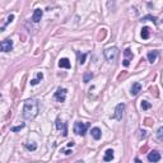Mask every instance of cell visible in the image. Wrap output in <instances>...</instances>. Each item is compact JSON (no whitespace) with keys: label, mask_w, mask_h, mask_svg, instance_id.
<instances>
[{"label":"cell","mask_w":163,"mask_h":163,"mask_svg":"<svg viewBox=\"0 0 163 163\" xmlns=\"http://www.w3.org/2000/svg\"><path fill=\"white\" fill-rule=\"evenodd\" d=\"M38 115V103L36 99L29 98L24 102V107H23V117L27 120H32Z\"/></svg>","instance_id":"cell-1"},{"label":"cell","mask_w":163,"mask_h":163,"mask_svg":"<svg viewBox=\"0 0 163 163\" xmlns=\"http://www.w3.org/2000/svg\"><path fill=\"white\" fill-rule=\"evenodd\" d=\"M118 56V49L117 47H108L105 50V57L108 63H115Z\"/></svg>","instance_id":"cell-2"},{"label":"cell","mask_w":163,"mask_h":163,"mask_svg":"<svg viewBox=\"0 0 163 163\" xmlns=\"http://www.w3.org/2000/svg\"><path fill=\"white\" fill-rule=\"evenodd\" d=\"M89 128V124L88 122H80V121H77L74 124V132L78 135H82L83 136L85 132H87V129Z\"/></svg>","instance_id":"cell-3"},{"label":"cell","mask_w":163,"mask_h":163,"mask_svg":"<svg viewBox=\"0 0 163 163\" xmlns=\"http://www.w3.org/2000/svg\"><path fill=\"white\" fill-rule=\"evenodd\" d=\"M124 111H125V105H124V103L117 105V107L115 110V114H114V118H116L117 121H121L122 116H124Z\"/></svg>","instance_id":"cell-4"},{"label":"cell","mask_w":163,"mask_h":163,"mask_svg":"<svg viewBox=\"0 0 163 163\" xmlns=\"http://www.w3.org/2000/svg\"><path fill=\"white\" fill-rule=\"evenodd\" d=\"M124 56H125V59H124V61H122V65L125 66V68H128V66L130 65L131 59L134 57V55H132V51L130 49H126V50L124 51Z\"/></svg>","instance_id":"cell-5"},{"label":"cell","mask_w":163,"mask_h":163,"mask_svg":"<svg viewBox=\"0 0 163 163\" xmlns=\"http://www.w3.org/2000/svg\"><path fill=\"white\" fill-rule=\"evenodd\" d=\"M55 98L57 102H65V99H66V89L65 88H57V91L55 92Z\"/></svg>","instance_id":"cell-6"},{"label":"cell","mask_w":163,"mask_h":163,"mask_svg":"<svg viewBox=\"0 0 163 163\" xmlns=\"http://www.w3.org/2000/svg\"><path fill=\"white\" fill-rule=\"evenodd\" d=\"M0 49H1L3 52H9L13 50V41L12 40H4L0 43Z\"/></svg>","instance_id":"cell-7"},{"label":"cell","mask_w":163,"mask_h":163,"mask_svg":"<svg viewBox=\"0 0 163 163\" xmlns=\"http://www.w3.org/2000/svg\"><path fill=\"white\" fill-rule=\"evenodd\" d=\"M159 159H161V154H159L157 150L150 152V153H149V155H148V161H149V162L155 163V162H158Z\"/></svg>","instance_id":"cell-8"},{"label":"cell","mask_w":163,"mask_h":163,"mask_svg":"<svg viewBox=\"0 0 163 163\" xmlns=\"http://www.w3.org/2000/svg\"><path fill=\"white\" fill-rule=\"evenodd\" d=\"M140 91H142V85H140V83H134V84L131 85L130 94H131V96H138Z\"/></svg>","instance_id":"cell-9"},{"label":"cell","mask_w":163,"mask_h":163,"mask_svg":"<svg viewBox=\"0 0 163 163\" xmlns=\"http://www.w3.org/2000/svg\"><path fill=\"white\" fill-rule=\"evenodd\" d=\"M42 14H43V12L41 9H36L34 13H33V16H32V20L34 22V23H38V22L41 20V18H42Z\"/></svg>","instance_id":"cell-10"},{"label":"cell","mask_w":163,"mask_h":163,"mask_svg":"<svg viewBox=\"0 0 163 163\" xmlns=\"http://www.w3.org/2000/svg\"><path fill=\"white\" fill-rule=\"evenodd\" d=\"M91 134H92L93 139H96V140H99L101 136H102V132H101V129L99 128H93L91 130Z\"/></svg>","instance_id":"cell-11"},{"label":"cell","mask_w":163,"mask_h":163,"mask_svg":"<svg viewBox=\"0 0 163 163\" xmlns=\"http://www.w3.org/2000/svg\"><path fill=\"white\" fill-rule=\"evenodd\" d=\"M59 66H60V68H65V69H70V61H69V59H66V57L60 59V60H59Z\"/></svg>","instance_id":"cell-12"},{"label":"cell","mask_w":163,"mask_h":163,"mask_svg":"<svg viewBox=\"0 0 163 163\" xmlns=\"http://www.w3.org/2000/svg\"><path fill=\"white\" fill-rule=\"evenodd\" d=\"M114 159V150L112 149H107L105 153V157H103V161L105 162H110Z\"/></svg>","instance_id":"cell-13"},{"label":"cell","mask_w":163,"mask_h":163,"mask_svg":"<svg viewBox=\"0 0 163 163\" xmlns=\"http://www.w3.org/2000/svg\"><path fill=\"white\" fill-rule=\"evenodd\" d=\"M150 36V28L149 27H143L142 29V38L143 40H148Z\"/></svg>","instance_id":"cell-14"},{"label":"cell","mask_w":163,"mask_h":163,"mask_svg":"<svg viewBox=\"0 0 163 163\" xmlns=\"http://www.w3.org/2000/svg\"><path fill=\"white\" fill-rule=\"evenodd\" d=\"M157 57H158V52L157 51H152V52L148 54V60H149V63H155V60H157Z\"/></svg>","instance_id":"cell-15"},{"label":"cell","mask_w":163,"mask_h":163,"mask_svg":"<svg viewBox=\"0 0 163 163\" xmlns=\"http://www.w3.org/2000/svg\"><path fill=\"white\" fill-rule=\"evenodd\" d=\"M142 22H144V20H152L154 24H157L158 23V19H157V17H154V16H152V14H148V16H145V17H143L142 19H140Z\"/></svg>","instance_id":"cell-16"},{"label":"cell","mask_w":163,"mask_h":163,"mask_svg":"<svg viewBox=\"0 0 163 163\" xmlns=\"http://www.w3.org/2000/svg\"><path fill=\"white\" fill-rule=\"evenodd\" d=\"M78 55V59H79V64L83 65L85 63V59H87V54H80V52H77Z\"/></svg>","instance_id":"cell-17"},{"label":"cell","mask_w":163,"mask_h":163,"mask_svg":"<svg viewBox=\"0 0 163 163\" xmlns=\"http://www.w3.org/2000/svg\"><path fill=\"white\" fill-rule=\"evenodd\" d=\"M92 78H93V74L92 73H85L84 77H83V82H84V83H88V82H89Z\"/></svg>","instance_id":"cell-18"},{"label":"cell","mask_w":163,"mask_h":163,"mask_svg":"<svg viewBox=\"0 0 163 163\" xmlns=\"http://www.w3.org/2000/svg\"><path fill=\"white\" fill-rule=\"evenodd\" d=\"M157 138L161 140V142H163V126H161V128L157 130Z\"/></svg>","instance_id":"cell-19"},{"label":"cell","mask_w":163,"mask_h":163,"mask_svg":"<svg viewBox=\"0 0 163 163\" xmlns=\"http://www.w3.org/2000/svg\"><path fill=\"white\" fill-rule=\"evenodd\" d=\"M153 124H154L153 118H150V117L144 118V125H147V126H153Z\"/></svg>","instance_id":"cell-20"},{"label":"cell","mask_w":163,"mask_h":163,"mask_svg":"<svg viewBox=\"0 0 163 163\" xmlns=\"http://www.w3.org/2000/svg\"><path fill=\"white\" fill-rule=\"evenodd\" d=\"M65 126H66V124L61 122V121H60V118H57V120H56V129H59V130H60L61 128L65 129Z\"/></svg>","instance_id":"cell-21"},{"label":"cell","mask_w":163,"mask_h":163,"mask_svg":"<svg viewBox=\"0 0 163 163\" xmlns=\"http://www.w3.org/2000/svg\"><path fill=\"white\" fill-rule=\"evenodd\" d=\"M152 107V105L148 101H142V108L143 110H149Z\"/></svg>","instance_id":"cell-22"},{"label":"cell","mask_w":163,"mask_h":163,"mask_svg":"<svg viewBox=\"0 0 163 163\" xmlns=\"http://www.w3.org/2000/svg\"><path fill=\"white\" fill-rule=\"evenodd\" d=\"M26 148H27L28 150H32V152H33V150L37 149V145H36L34 143H31V144H26Z\"/></svg>","instance_id":"cell-23"},{"label":"cell","mask_w":163,"mask_h":163,"mask_svg":"<svg viewBox=\"0 0 163 163\" xmlns=\"http://www.w3.org/2000/svg\"><path fill=\"white\" fill-rule=\"evenodd\" d=\"M23 128H24V124H20L19 126H14V128H12L10 130H12L13 132H17V131H20V130L23 129Z\"/></svg>","instance_id":"cell-24"},{"label":"cell","mask_w":163,"mask_h":163,"mask_svg":"<svg viewBox=\"0 0 163 163\" xmlns=\"http://www.w3.org/2000/svg\"><path fill=\"white\" fill-rule=\"evenodd\" d=\"M105 36H106V29H101V32L98 34V41L103 40V38H105Z\"/></svg>","instance_id":"cell-25"},{"label":"cell","mask_w":163,"mask_h":163,"mask_svg":"<svg viewBox=\"0 0 163 163\" xmlns=\"http://www.w3.org/2000/svg\"><path fill=\"white\" fill-rule=\"evenodd\" d=\"M13 19H14V16H13V14H10V16L8 17V22H6V23H5V24H4V26L1 27V31H4V28H5V26H6V24H9V23H10V22H13Z\"/></svg>","instance_id":"cell-26"},{"label":"cell","mask_w":163,"mask_h":163,"mask_svg":"<svg viewBox=\"0 0 163 163\" xmlns=\"http://www.w3.org/2000/svg\"><path fill=\"white\" fill-rule=\"evenodd\" d=\"M148 149H149V147H148V144H144L142 148H140V152H142V153H147V152H148Z\"/></svg>","instance_id":"cell-27"},{"label":"cell","mask_w":163,"mask_h":163,"mask_svg":"<svg viewBox=\"0 0 163 163\" xmlns=\"http://www.w3.org/2000/svg\"><path fill=\"white\" fill-rule=\"evenodd\" d=\"M40 83V79H32L31 80V85H37Z\"/></svg>","instance_id":"cell-28"},{"label":"cell","mask_w":163,"mask_h":163,"mask_svg":"<svg viewBox=\"0 0 163 163\" xmlns=\"http://www.w3.org/2000/svg\"><path fill=\"white\" fill-rule=\"evenodd\" d=\"M139 132H140V138H145L147 136V131L145 130H139Z\"/></svg>","instance_id":"cell-29"},{"label":"cell","mask_w":163,"mask_h":163,"mask_svg":"<svg viewBox=\"0 0 163 163\" xmlns=\"http://www.w3.org/2000/svg\"><path fill=\"white\" fill-rule=\"evenodd\" d=\"M42 78H43V74H42V73H38V74H37V79H40V80H41Z\"/></svg>","instance_id":"cell-30"},{"label":"cell","mask_w":163,"mask_h":163,"mask_svg":"<svg viewBox=\"0 0 163 163\" xmlns=\"http://www.w3.org/2000/svg\"><path fill=\"white\" fill-rule=\"evenodd\" d=\"M135 163H143V162H142V161H140L139 158H135Z\"/></svg>","instance_id":"cell-31"},{"label":"cell","mask_w":163,"mask_h":163,"mask_svg":"<svg viewBox=\"0 0 163 163\" xmlns=\"http://www.w3.org/2000/svg\"><path fill=\"white\" fill-rule=\"evenodd\" d=\"M73 145H74V142H69L68 143V147H73Z\"/></svg>","instance_id":"cell-32"},{"label":"cell","mask_w":163,"mask_h":163,"mask_svg":"<svg viewBox=\"0 0 163 163\" xmlns=\"http://www.w3.org/2000/svg\"><path fill=\"white\" fill-rule=\"evenodd\" d=\"M65 154H66V155H69V154H71V152H70V150H66Z\"/></svg>","instance_id":"cell-33"},{"label":"cell","mask_w":163,"mask_h":163,"mask_svg":"<svg viewBox=\"0 0 163 163\" xmlns=\"http://www.w3.org/2000/svg\"><path fill=\"white\" fill-rule=\"evenodd\" d=\"M75 163H84V162H83V161H77Z\"/></svg>","instance_id":"cell-34"}]
</instances>
